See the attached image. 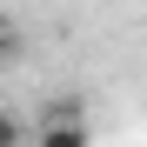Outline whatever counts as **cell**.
<instances>
[{"mask_svg":"<svg viewBox=\"0 0 147 147\" xmlns=\"http://www.w3.org/2000/svg\"><path fill=\"white\" fill-rule=\"evenodd\" d=\"M27 147H87V114L67 107V100L47 107V114L34 120V140H27Z\"/></svg>","mask_w":147,"mask_h":147,"instance_id":"6da1fadb","label":"cell"},{"mask_svg":"<svg viewBox=\"0 0 147 147\" xmlns=\"http://www.w3.org/2000/svg\"><path fill=\"white\" fill-rule=\"evenodd\" d=\"M34 140V120H20L13 107H0V147H27Z\"/></svg>","mask_w":147,"mask_h":147,"instance_id":"7a4b0ae2","label":"cell"},{"mask_svg":"<svg viewBox=\"0 0 147 147\" xmlns=\"http://www.w3.org/2000/svg\"><path fill=\"white\" fill-rule=\"evenodd\" d=\"M7 54H13V27L0 20V60H7Z\"/></svg>","mask_w":147,"mask_h":147,"instance_id":"3957f363","label":"cell"}]
</instances>
